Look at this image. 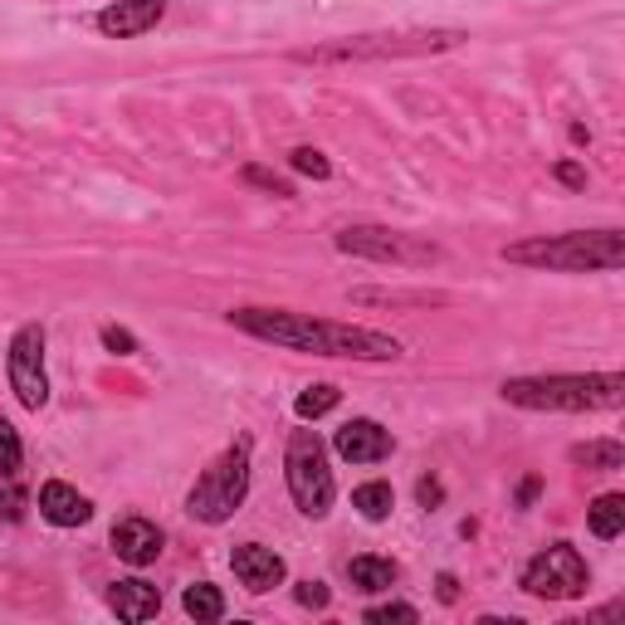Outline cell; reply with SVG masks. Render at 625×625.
<instances>
[{
	"instance_id": "1",
	"label": "cell",
	"mask_w": 625,
	"mask_h": 625,
	"mask_svg": "<svg viewBox=\"0 0 625 625\" xmlns=\"http://www.w3.org/2000/svg\"><path fill=\"white\" fill-rule=\"evenodd\" d=\"M230 323L249 337H265L274 347L289 353H313V357H353V361H397L401 343L377 327H353V323H327L313 313H283V309H235Z\"/></svg>"
},
{
	"instance_id": "2",
	"label": "cell",
	"mask_w": 625,
	"mask_h": 625,
	"mask_svg": "<svg viewBox=\"0 0 625 625\" xmlns=\"http://www.w3.org/2000/svg\"><path fill=\"white\" fill-rule=\"evenodd\" d=\"M465 30H387V35H353L327 40L313 49H293L299 64H381V59H431V54L459 49Z\"/></svg>"
},
{
	"instance_id": "3",
	"label": "cell",
	"mask_w": 625,
	"mask_h": 625,
	"mask_svg": "<svg viewBox=\"0 0 625 625\" xmlns=\"http://www.w3.org/2000/svg\"><path fill=\"white\" fill-rule=\"evenodd\" d=\"M509 265L528 269H562V274H587V269H621L625 265V235L621 230H577V235H537L518 239L503 249Z\"/></svg>"
},
{
	"instance_id": "4",
	"label": "cell",
	"mask_w": 625,
	"mask_h": 625,
	"mask_svg": "<svg viewBox=\"0 0 625 625\" xmlns=\"http://www.w3.org/2000/svg\"><path fill=\"white\" fill-rule=\"evenodd\" d=\"M503 401L528 411H621L625 377L591 371V377H513L503 381Z\"/></svg>"
},
{
	"instance_id": "5",
	"label": "cell",
	"mask_w": 625,
	"mask_h": 625,
	"mask_svg": "<svg viewBox=\"0 0 625 625\" xmlns=\"http://www.w3.org/2000/svg\"><path fill=\"white\" fill-rule=\"evenodd\" d=\"M245 493H249V435H239V440L196 479L191 499H186V513L201 523H225L230 513L245 503Z\"/></svg>"
},
{
	"instance_id": "6",
	"label": "cell",
	"mask_w": 625,
	"mask_h": 625,
	"mask_svg": "<svg viewBox=\"0 0 625 625\" xmlns=\"http://www.w3.org/2000/svg\"><path fill=\"white\" fill-rule=\"evenodd\" d=\"M283 469H289V493L299 503V513L309 518H327L337 499L333 469H327V445L317 431H293L289 435V455H283Z\"/></svg>"
},
{
	"instance_id": "7",
	"label": "cell",
	"mask_w": 625,
	"mask_h": 625,
	"mask_svg": "<svg viewBox=\"0 0 625 625\" xmlns=\"http://www.w3.org/2000/svg\"><path fill=\"white\" fill-rule=\"evenodd\" d=\"M333 245L343 255L377 259V265H405V269L440 265V245H431L421 235H401V230H387V225H347L333 235Z\"/></svg>"
},
{
	"instance_id": "8",
	"label": "cell",
	"mask_w": 625,
	"mask_h": 625,
	"mask_svg": "<svg viewBox=\"0 0 625 625\" xmlns=\"http://www.w3.org/2000/svg\"><path fill=\"white\" fill-rule=\"evenodd\" d=\"M587 562H581V553L572 543H553L547 553H537L528 562V572H523V591L528 596H543V601H572L587 591Z\"/></svg>"
},
{
	"instance_id": "9",
	"label": "cell",
	"mask_w": 625,
	"mask_h": 625,
	"mask_svg": "<svg viewBox=\"0 0 625 625\" xmlns=\"http://www.w3.org/2000/svg\"><path fill=\"white\" fill-rule=\"evenodd\" d=\"M5 377H10V391L20 397L25 411H45L49 401V377H45V327L40 323H25L10 343V361H5Z\"/></svg>"
},
{
	"instance_id": "10",
	"label": "cell",
	"mask_w": 625,
	"mask_h": 625,
	"mask_svg": "<svg viewBox=\"0 0 625 625\" xmlns=\"http://www.w3.org/2000/svg\"><path fill=\"white\" fill-rule=\"evenodd\" d=\"M230 567H235L239 587L245 591H274L283 577H289V567H283V557L274 553V547H259V543H239L235 553H230Z\"/></svg>"
},
{
	"instance_id": "11",
	"label": "cell",
	"mask_w": 625,
	"mask_h": 625,
	"mask_svg": "<svg viewBox=\"0 0 625 625\" xmlns=\"http://www.w3.org/2000/svg\"><path fill=\"white\" fill-rule=\"evenodd\" d=\"M161 15H167V0H118V5L98 10V30H103L108 40H137V35H147Z\"/></svg>"
},
{
	"instance_id": "12",
	"label": "cell",
	"mask_w": 625,
	"mask_h": 625,
	"mask_svg": "<svg viewBox=\"0 0 625 625\" xmlns=\"http://www.w3.org/2000/svg\"><path fill=\"white\" fill-rule=\"evenodd\" d=\"M161 543H167V537H161V528H157V523H147V518H123V523L113 528V553L123 557L127 567L157 562V557H161Z\"/></svg>"
},
{
	"instance_id": "13",
	"label": "cell",
	"mask_w": 625,
	"mask_h": 625,
	"mask_svg": "<svg viewBox=\"0 0 625 625\" xmlns=\"http://www.w3.org/2000/svg\"><path fill=\"white\" fill-rule=\"evenodd\" d=\"M333 445H337V455L353 459V465H377V459L391 455V431H381L377 421H347Z\"/></svg>"
},
{
	"instance_id": "14",
	"label": "cell",
	"mask_w": 625,
	"mask_h": 625,
	"mask_svg": "<svg viewBox=\"0 0 625 625\" xmlns=\"http://www.w3.org/2000/svg\"><path fill=\"white\" fill-rule=\"evenodd\" d=\"M40 513L54 523V528H79V523L93 518V503L83 499L79 489L59 484V479H49L45 489H40Z\"/></svg>"
},
{
	"instance_id": "15",
	"label": "cell",
	"mask_w": 625,
	"mask_h": 625,
	"mask_svg": "<svg viewBox=\"0 0 625 625\" xmlns=\"http://www.w3.org/2000/svg\"><path fill=\"white\" fill-rule=\"evenodd\" d=\"M108 606H113L123 621H152L161 611V591L152 587V581H142V577H127V581H118V587L108 591Z\"/></svg>"
},
{
	"instance_id": "16",
	"label": "cell",
	"mask_w": 625,
	"mask_h": 625,
	"mask_svg": "<svg viewBox=\"0 0 625 625\" xmlns=\"http://www.w3.org/2000/svg\"><path fill=\"white\" fill-rule=\"evenodd\" d=\"M347 577H353L357 591H387L397 581V562L391 557H353L347 562Z\"/></svg>"
},
{
	"instance_id": "17",
	"label": "cell",
	"mask_w": 625,
	"mask_h": 625,
	"mask_svg": "<svg viewBox=\"0 0 625 625\" xmlns=\"http://www.w3.org/2000/svg\"><path fill=\"white\" fill-rule=\"evenodd\" d=\"M587 523H591V533L596 537H621L625 533V499L621 493H601L596 503H591V513H587Z\"/></svg>"
},
{
	"instance_id": "18",
	"label": "cell",
	"mask_w": 625,
	"mask_h": 625,
	"mask_svg": "<svg viewBox=\"0 0 625 625\" xmlns=\"http://www.w3.org/2000/svg\"><path fill=\"white\" fill-rule=\"evenodd\" d=\"M181 606H186V616H191V621H221L225 616V596H221V587H211V581L186 587Z\"/></svg>"
},
{
	"instance_id": "19",
	"label": "cell",
	"mask_w": 625,
	"mask_h": 625,
	"mask_svg": "<svg viewBox=\"0 0 625 625\" xmlns=\"http://www.w3.org/2000/svg\"><path fill=\"white\" fill-rule=\"evenodd\" d=\"M572 459L577 465H587V469H621L625 465V445L621 440H591V445H577Z\"/></svg>"
},
{
	"instance_id": "20",
	"label": "cell",
	"mask_w": 625,
	"mask_h": 625,
	"mask_svg": "<svg viewBox=\"0 0 625 625\" xmlns=\"http://www.w3.org/2000/svg\"><path fill=\"white\" fill-rule=\"evenodd\" d=\"M391 484H361L353 493V509L361 513V518H371V523H381V518H391Z\"/></svg>"
},
{
	"instance_id": "21",
	"label": "cell",
	"mask_w": 625,
	"mask_h": 625,
	"mask_svg": "<svg viewBox=\"0 0 625 625\" xmlns=\"http://www.w3.org/2000/svg\"><path fill=\"white\" fill-rule=\"evenodd\" d=\"M333 405H337V387H309L293 411H299V421H317V415H327Z\"/></svg>"
},
{
	"instance_id": "22",
	"label": "cell",
	"mask_w": 625,
	"mask_h": 625,
	"mask_svg": "<svg viewBox=\"0 0 625 625\" xmlns=\"http://www.w3.org/2000/svg\"><path fill=\"white\" fill-rule=\"evenodd\" d=\"M20 459H25V449H20V435L10 421H0V475L15 479L20 475Z\"/></svg>"
},
{
	"instance_id": "23",
	"label": "cell",
	"mask_w": 625,
	"mask_h": 625,
	"mask_svg": "<svg viewBox=\"0 0 625 625\" xmlns=\"http://www.w3.org/2000/svg\"><path fill=\"white\" fill-rule=\"evenodd\" d=\"M289 161H293V171H303V177H313V181H327V177H333V161H327L317 147H293Z\"/></svg>"
},
{
	"instance_id": "24",
	"label": "cell",
	"mask_w": 625,
	"mask_h": 625,
	"mask_svg": "<svg viewBox=\"0 0 625 625\" xmlns=\"http://www.w3.org/2000/svg\"><path fill=\"white\" fill-rule=\"evenodd\" d=\"M239 177H245L249 186H265V191H269V196H279V201H293V186L283 181V177H274V171H265V167H245Z\"/></svg>"
},
{
	"instance_id": "25",
	"label": "cell",
	"mask_w": 625,
	"mask_h": 625,
	"mask_svg": "<svg viewBox=\"0 0 625 625\" xmlns=\"http://www.w3.org/2000/svg\"><path fill=\"white\" fill-rule=\"evenodd\" d=\"M353 299H357V303H421V309H425V303H440L435 293H371V289L353 293Z\"/></svg>"
},
{
	"instance_id": "26",
	"label": "cell",
	"mask_w": 625,
	"mask_h": 625,
	"mask_svg": "<svg viewBox=\"0 0 625 625\" xmlns=\"http://www.w3.org/2000/svg\"><path fill=\"white\" fill-rule=\"evenodd\" d=\"M371 625H387V621H421V611L415 606H401V601H391V606H371L367 611Z\"/></svg>"
},
{
	"instance_id": "27",
	"label": "cell",
	"mask_w": 625,
	"mask_h": 625,
	"mask_svg": "<svg viewBox=\"0 0 625 625\" xmlns=\"http://www.w3.org/2000/svg\"><path fill=\"white\" fill-rule=\"evenodd\" d=\"M103 347H108V353H118V357H133L137 337L127 333V327H103Z\"/></svg>"
},
{
	"instance_id": "28",
	"label": "cell",
	"mask_w": 625,
	"mask_h": 625,
	"mask_svg": "<svg viewBox=\"0 0 625 625\" xmlns=\"http://www.w3.org/2000/svg\"><path fill=\"white\" fill-rule=\"evenodd\" d=\"M0 518H5V523H20V518H25V493H20V489H5V493H0Z\"/></svg>"
},
{
	"instance_id": "29",
	"label": "cell",
	"mask_w": 625,
	"mask_h": 625,
	"mask_svg": "<svg viewBox=\"0 0 625 625\" xmlns=\"http://www.w3.org/2000/svg\"><path fill=\"white\" fill-rule=\"evenodd\" d=\"M299 601H303V606H317V611H323L333 596H327L323 581H299Z\"/></svg>"
},
{
	"instance_id": "30",
	"label": "cell",
	"mask_w": 625,
	"mask_h": 625,
	"mask_svg": "<svg viewBox=\"0 0 625 625\" xmlns=\"http://www.w3.org/2000/svg\"><path fill=\"white\" fill-rule=\"evenodd\" d=\"M557 181H567V186H587V171H581L577 161H557Z\"/></svg>"
},
{
	"instance_id": "31",
	"label": "cell",
	"mask_w": 625,
	"mask_h": 625,
	"mask_svg": "<svg viewBox=\"0 0 625 625\" xmlns=\"http://www.w3.org/2000/svg\"><path fill=\"white\" fill-rule=\"evenodd\" d=\"M440 499H445V489L435 484V479H421V503H425V509H435Z\"/></svg>"
},
{
	"instance_id": "32",
	"label": "cell",
	"mask_w": 625,
	"mask_h": 625,
	"mask_svg": "<svg viewBox=\"0 0 625 625\" xmlns=\"http://www.w3.org/2000/svg\"><path fill=\"white\" fill-rule=\"evenodd\" d=\"M435 587H440V601H455V596H459V581L449 577V572H445L440 581H435Z\"/></svg>"
},
{
	"instance_id": "33",
	"label": "cell",
	"mask_w": 625,
	"mask_h": 625,
	"mask_svg": "<svg viewBox=\"0 0 625 625\" xmlns=\"http://www.w3.org/2000/svg\"><path fill=\"white\" fill-rule=\"evenodd\" d=\"M533 493H537V479H528V484L518 489V503H533Z\"/></svg>"
}]
</instances>
